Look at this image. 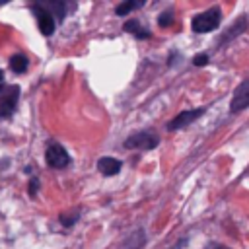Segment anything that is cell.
Returning <instances> with one entry per match:
<instances>
[{
	"label": "cell",
	"instance_id": "obj_1",
	"mask_svg": "<svg viewBox=\"0 0 249 249\" xmlns=\"http://www.w3.org/2000/svg\"><path fill=\"white\" fill-rule=\"evenodd\" d=\"M218 23H220V10L212 8V10H206V12L198 14V16L193 19V31H196V33H206V31L216 29Z\"/></svg>",
	"mask_w": 249,
	"mask_h": 249
},
{
	"label": "cell",
	"instance_id": "obj_2",
	"mask_svg": "<svg viewBox=\"0 0 249 249\" xmlns=\"http://www.w3.org/2000/svg\"><path fill=\"white\" fill-rule=\"evenodd\" d=\"M45 160H47V163H49L51 167H56V169L66 167V165L70 163V156H68V152H66L60 144H56V142H51V144L47 146Z\"/></svg>",
	"mask_w": 249,
	"mask_h": 249
},
{
	"label": "cell",
	"instance_id": "obj_3",
	"mask_svg": "<svg viewBox=\"0 0 249 249\" xmlns=\"http://www.w3.org/2000/svg\"><path fill=\"white\" fill-rule=\"evenodd\" d=\"M33 14H35V19H37V25L41 29L43 35H51L54 31V19H53V14L43 6V4H33L31 6Z\"/></svg>",
	"mask_w": 249,
	"mask_h": 249
},
{
	"label": "cell",
	"instance_id": "obj_4",
	"mask_svg": "<svg viewBox=\"0 0 249 249\" xmlns=\"http://www.w3.org/2000/svg\"><path fill=\"white\" fill-rule=\"evenodd\" d=\"M18 93L19 88L18 86H8L0 91V115L2 117H10L16 109V101H18Z\"/></svg>",
	"mask_w": 249,
	"mask_h": 249
},
{
	"label": "cell",
	"instance_id": "obj_5",
	"mask_svg": "<svg viewBox=\"0 0 249 249\" xmlns=\"http://www.w3.org/2000/svg\"><path fill=\"white\" fill-rule=\"evenodd\" d=\"M156 144H158V136H154L150 132H136V134L128 136L124 142L126 148H142V150H150Z\"/></svg>",
	"mask_w": 249,
	"mask_h": 249
},
{
	"label": "cell",
	"instance_id": "obj_6",
	"mask_svg": "<svg viewBox=\"0 0 249 249\" xmlns=\"http://www.w3.org/2000/svg\"><path fill=\"white\" fill-rule=\"evenodd\" d=\"M245 107H249V78L237 86L231 99V111H241Z\"/></svg>",
	"mask_w": 249,
	"mask_h": 249
},
{
	"label": "cell",
	"instance_id": "obj_7",
	"mask_svg": "<svg viewBox=\"0 0 249 249\" xmlns=\"http://www.w3.org/2000/svg\"><path fill=\"white\" fill-rule=\"evenodd\" d=\"M204 113V109H196V111H183V113H179L171 123H169V130H175V128H181V126H185V124H189V123H193L196 117H200Z\"/></svg>",
	"mask_w": 249,
	"mask_h": 249
},
{
	"label": "cell",
	"instance_id": "obj_8",
	"mask_svg": "<svg viewBox=\"0 0 249 249\" xmlns=\"http://www.w3.org/2000/svg\"><path fill=\"white\" fill-rule=\"evenodd\" d=\"M97 169L103 175H117L121 171V161L115 160V158H101L97 161Z\"/></svg>",
	"mask_w": 249,
	"mask_h": 249
},
{
	"label": "cell",
	"instance_id": "obj_9",
	"mask_svg": "<svg viewBox=\"0 0 249 249\" xmlns=\"http://www.w3.org/2000/svg\"><path fill=\"white\" fill-rule=\"evenodd\" d=\"M10 68H12L14 72H25V70H27V58L21 56V54L12 56V58H10Z\"/></svg>",
	"mask_w": 249,
	"mask_h": 249
},
{
	"label": "cell",
	"instance_id": "obj_10",
	"mask_svg": "<svg viewBox=\"0 0 249 249\" xmlns=\"http://www.w3.org/2000/svg\"><path fill=\"white\" fill-rule=\"evenodd\" d=\"M53 16H58V19H62L64 18V4H60V2H49V4H43Z\"/></svg>",
	"mask_w": 249,
	"mask_h": 249
},
{
	"label": "cell",
	"instance_id": "obj_11",
	"mask_svg": "<svg viewBox=\"0 0 249 249\" xmlns=\"http://www.w3.org/2000/svg\"><path fill=\"white\" fill-rule=\"evenodd\" d=\"M142 2H123V4H119L117 8H115V12H117V16H126L130 10H134V8H138Z\"/></svg>",
	"mask_w": 249,
	"mask_h": 249
},
{
	"label": "cell",
	"instance_id": "obj_12",
	"mask_svg": "<svg viewBox=\"0 0 249 249\" xmlns=\"http://www.w3.org/2000/svg\"><path fill=\"white\" fill-rule=\"evenodd\" d=\"M124 29H126V31H132V33L138 35V37H148V35H150V33H146L144 29H140L136 21H126V23H124Z\"/></svg>",
	"mask_w": 249,
	"mask_h": 249
},
{
	"label": "cell",
	"instance_id": "obj_13",
	"mask_svg": "<svg viewBox=\"0 0 249 249\" xmlns=\"http://www.w3.org/2000/svg\"><path fill=\"white\" fill-rule=\"evenodd\" d=\"M171 19H173V18H171V14H161V18H160V25H163V27H165V25H169V23H171Z\"/></svg>",
	"mask_w": 249,
	"mask_h": 249
},
{
	"label": "cell",
	"instance_id": "obj_14",
	"mask_svg": "<svg viewBox=\"0 0 249 249\" xmlns=\"http://www.w3.org/2000/svg\"><path fill=\"white\" fill-rule=\"evenodd\" d=\"M206 249H230V247H226V245H222V243H212V245H208Z\"/></svg>",
	"mask_w": 249,
	"mask_h": 249
},
{
	"label": "cell",
	"instance_id": "obj_15",
	"mask_svg": "<svg viewBox=\"0 0 249 249\" xmlns=\"http://www.w3.org/2000/svg\"><path fill=\"white\" fill-rule=\"evenodd\" d=\"M204 62H206V56L204 54H200V56L195 58V64H204Z\"/></svg>",
	"mask_w": 249,
	"mask_h": 249
},
{
	"label": "cell",
	"instance_id": "obj_16",
	"mask_svg": "<svg viewBox=\"0 0 249 249\" xmlns=\"http://www.w3.org/2000/svg\"><path fill=\"white\" fill-rule=\"evenodd\" d=\"M0 82H2V70H0Z\"/></svg>",
	"mask_w": 249,
	"mask_h": 249
}]
</instances>
